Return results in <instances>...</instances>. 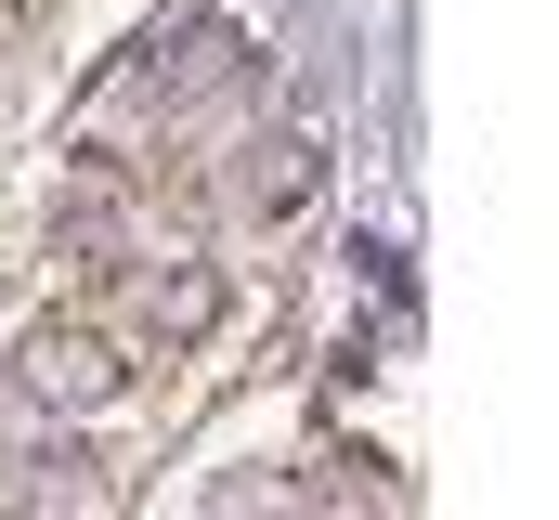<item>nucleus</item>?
Instances as JSON below:
<instances>
[{"mask_svg": "<svg viewBox=\"0 0 559 520\" xmlns=\"http://www.w3.org/2000/svg\"><path fill=\"white\" fill-rule=\"evenodd\" d=\"M13 378H26V403L92 416V403L131 390V352H118V326H92V312H39V326L13 339Z\"/></svg>", "mask_w": 559, "mask_h": 520, "instance_id": "obj_1", "label": "nucleus"}, {"mask_svg": "<svg viewBox=\"0 0 559 520\" xmlns=\"http://www.w3.org/2000/svg\"><path fill=\"white\" fill-rule=\"evenodd\" d=\"M222 79H248V26H222V13H195L182 39H156V52H143V92H156L169 118H182V105H209Z\"/></svg>", "mask_w": 559, "mask_h": 520, "instance_id": "obj_2", "label": "nucleus"}, {"mask_svg": "<svg viewBox=\"0 0 559 520\" xmlns=\"http://www.w3.org/2000/svg\"><path fill=\"white\" fill-rule=\"evenodd\" d=\"M312 196H325V143H312V130H261V143L235 156V209H248V222H299Z\"/></svg>", "mask_w": 559, "mask_h": 520, "instance_id": "obj_3", "label": "nucleus"}, {"mask_svg": "<svg viewBox=\"0 0 559 520\" xmlns=\"http://www.w3.org/2000/svg\"><path fill=\"white\" fill-rule=\"evenodd\" d=\"M222 312H235V286H222L209 260H156V273L131 286V326H143V339H169V352H195Z\"/></svg>", "mask_w": 559, "mask_h": 520, "instance_id": "obj_4", "label": "nucleus"}, {"mask_svg": "<svg viewBox=\"0 0 559 520\" xmlns=\"http://www.w3.org/2000/svg\"><path fill=\"white\" fill-rule=\"evenodd\" d=\"M299 495H312V508H391V495H404V482H391V469H378V456H352V442H325V456H312V469H299Z\"/></svg>", "mask_w": 559, "mask_h": 520, "instance_id": "obj_5", "label": "nucleus"}]
</instances>
